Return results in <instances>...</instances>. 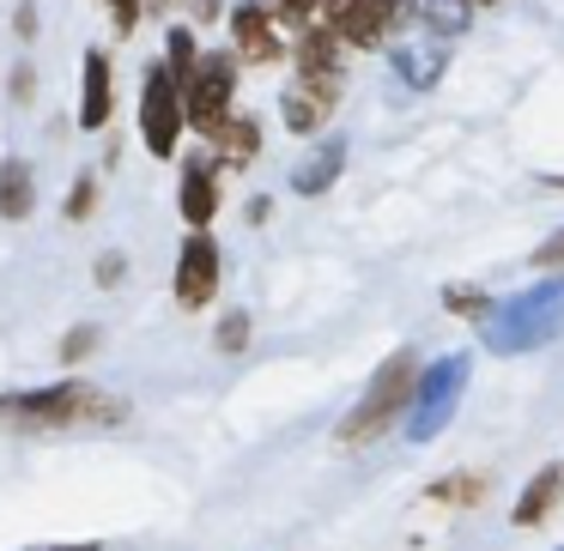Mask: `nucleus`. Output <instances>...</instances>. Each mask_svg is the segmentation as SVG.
Here are the masks:
<instances>
[{
	"label": "nucleus",
	"instance_id": "nucleus-1",
	"mask_svg": "<svg viewBox=\"0 0 564 551\" xmlns=\"http://www.w3.org/2000/svg\"><path fill=\"white\" fill-rule=\"evenodd\" d=\"M128 406L116 394H104L98 382H50V388L0 394V425L7 430H79V425H122Z\"/></svg>",
	"mask_w": 564,
	"mask_h": 551
},
{
	"label": "nucleus",
	"instance_id": "nucleus-2",
	"mask_svg": "<svg viewBox=\"0 0 564 551\" xmlns=\"http://www.w3.org/2000/svg\"><path fill=\"white\" fill-rule=\"evenodd\" d=\"M558 333H564V279H540L528 291H516L510 304L486 309V352H498V357L552 345Z\"/></svg>",
	"mask_w": 564,
	"mask_h": 551
},
{
	"label": "nucleus",
	"instance_id": "nucleus-3",
	"mask_svg": "<svg viewBox=\"0 0 564 551\" xmlns=\"http://www.w3.org/2000/svg\"><path fill=\"white\" fill-rule=\"evenodd\" d=\"M413 376H419V357L413 352H394L389 364L370 376V388H365V400L352 406V412L340 418V442H377L382 430L394 425V418L406 412V394H413Z\"/></svg>",
	"mask_w": 564,
	"mask_h": 551
},
{
	"label": "nucleus",
	"instance_id": "nucleus-4",
	"mask_svg": "<svg viewBox=\"0 0 564 551\" xmlns=\"http://www.w3.org/2000/svg\"><path fill=\"white\" fill-rule=\"evenodd\" d=\"M467 370H474L467 352H449V357H437L431 370L413 376V394H406V437L413 442H431L455 418V406H462V394H467Z\"/></svg>",
	"mask_w": 564,
	"mask_h": 551
},
{
	"label": "nucleus",
	"instance_id": "nucleus-5",
	"mask_svg": "<svg viewBox=\"0 0 564 551\" xmlns=\"http://www.w3.org/2000/svg\"><path fill=\"white\" fill-rule=\"evenodd\" d=\"M176 86H183V128H195V134L207 140L213 128L231 115V98H237V55H225V49L195 55V67H188Z\"/></svg>",
	"mask_w": 564,
	"mask_h": 551
},
{
	"label": "nucleus",
	"instance_id": "nucleus-6",
	"mask_svg": "<svg viewBox=\"0 0 564 551\" xmlns=\"http://www.w3.org/2000/svg\"><path fill=\"white\" fill-rule=\"evenodd\" d=\"M140 140H147L152 158H171L176 140H183V86L164 62H152L147 86H140Z\"/></svg>",
	"mask_w": 564,
	"mask_h": 551
},
{
	"label": "nucleus",
	"instance_id": "nucleus-7",
	"mask_svg": "<svg viewBox=\"0 0 564 551\" xmlns=\"http://www.w3.org/2000/svg\"><path fill=\"white\" fill-rule=\"evenodd\" d=\"M406 13V0H322V25L346 43V49H377Z\"/></svg>",
	"mask_w": 564,
	"mask_h": 551
},
{
	"label": "nucleus",
	"instance_id": "nucleus-8",
	"mask_svg": "<svg viewBox=\"0 0 564 551\" xmlns=\"http://www.w3.org/2000/svg\"><path fill=\"white\" fill-rule=\"evenodd\" d=\"M340 49H346V43L334 37L328 25H316V19H310V25L297 31V86H310V91H322V98L340 103V86H346Z\"/></svg>",
	"mask_w": 564,
	"mask_h": 551
},
{
	"label": "nucleus",
	"instance_id": "nucleus-9",
	"mask_svg": "<svg viewBox=\"0 0 564 551\" xmlns=\"http://www.w3.org/2000/svg\"><path fill=\"white\" fill-rule=\"evenodd\" d=\"M213 291H219V249L213 236H188L183 243V261H176V304L183 309H207Z\"/></svg>",
	"mask_w": 564,
	"mask_h": 551
},
{
	"label": "nucleus",
	"instance_id": "nucleus-10",
	"mask_svg": "<svg viewBox=\"0 0 564 551\" xmlns=\"http://www.w3.org/2000/svg\"><path fill=\"white\" fill-rule=\"evenodd\" d=\"M231 43H237V62H249V67H268V62L285 55L280 19L261 13V0H243V7L231 13Z\"/></svg>",
	"mask_w": 564,
	"mask_h": 551
},
{
	"label": "nucleus",
	"instance_id": "nucleus-11",
	"mask_svg": "<svg viewBox=\"0 0 564 551\" xmlns=\"http://www.w3.org/2000/svg\"><path fill=\"white\" fill-rule=\"evenodd\" d=\"M389 62H394V79H401L406 91H431L443 79V67H449V43L425 31L419 43H394Z\"/></svg>",
	"mask_w": 564,
	"mask_h": 551
},
{
	"label": "nucleus",
	"instance_id": "nucleus-12",
	"mask_svg": "<svg viewBox=\"0 0 564 551\" xmlns=\"http://www.w3.org/2000/svg\"><path fill=\"white\" fill-rule=\"evenodd\" d=\"M176 212H183L188 231H207L213 212H219V164L213 158H188L183 164V195H176Z\"/></svg>",
	"mask_w": 564,
	"mask_h": 551
},
{
	"label": "nucleus",
	"instance_id": "nucleus-13",
	"mask_svg": "<svg viewBox=\"0 0 564 551\" xmlns=\"http://www.w3.org/2000/svg\"><path fill=\"white\" fill-rule=\"evenodd\" d=\"M340 170H346V140H316V146L297 158V170H292V188L297 195H328L334 183H340Z\"/></svg>",
	"mask_w": 564,
	"mask_h": 551
},
{
	"label": "nucleus",
	"instance_id": "nucleus-14",
	"mask_svg": "<svg viewBox=\"0 0 564 551\" xmlns=\"http://www.w3.org/2000/svg\"><path fill=\"white\" fill-rule=\"evenodd\" d=\"M110 110H116L110 62L91 49V55H86V98H79V128H86V134H104V128H110Z\"/></svg>",
	"mask_w": 564,
	"mask_h": 551
},
{
	"label": "nucleus",
	"instance_id": "nucleus-15",
	"mask_svg": "<svg viewBox=\"0 0 564 551\" xmlns=\"http://www.w3.org/2000/svg\"><path fill=\"white\" fill-rule=\"evenodd\" d=\"M213 164H225V170H237V164H249L256 158V146H261V128L249 122V115H225L219 128H213Z\"/></svg>",
	"mask_w": 564,
	"mask_h": 551
},
{
	"label": "nucleus",
	"instance_id": "nucleus-16",
	"mask_svg": "<svg viewBox=\"0 0 564 551\" xmlns=\"http://www.w3.org/2000/svg\"><path fill=\"white\" fill-rule=\"evenodd\" d=\"M31 207H37V170H31L25 158H7L0 164V219H31Z\"/></svg>",
	"mask_w": 564,
	"mask_h": 551
},
{
	"label": "nucleus",
	"instance_id": "nucleus-17",
	"mask_svg": "<svg viewBox=\"0 0 564 551\" xmlns=\"http://www.w3.org/2000/svg\"><path fill=\"white\" fill-rule=\"evenodd\" d=\"M564 491V466H540L534 478H528V491L516 497V527H540L552 515V503H558Z\"/></svg>",
	"mask_w": 564,
	"mask_h": 551
},
{
	"label": "nucleus",
	"instance_id": "nucleus-18",
	"mask_svg": "<svg viewBox=\"0 0 564 551\" xmlns=\"http://www.w3.org/2000/svg\"><path fill=\"white\" fill-rule=\"evenodd\" d=\"M406 13L431 31V37H462L474 19V0H406Z\"/></svg>",
	"mask_w": 564,
	"mask_h": 551
},
{
	"label": "nucleus",
	"instance_id": "nucleus-19",
	"mask_svg": "<svg viewBox=\"0 0 564 551\" xmlns=\"http://www.w3.org/2000/svg\"><path fill=\"white\" fill-rule=\"evenodd\" d=\"M280 115H285L292 134H316V128L334 115V98H322V91H310V86H292L280 98Z\"/></svg>",
	"mask_w": 564,
	"mask_h": 551
},
{
	"label": "nucleus",
	"instance_id": "nucleus-20",
	"mask_svg": "<svg viewBox=\"0 0 564 551\" xmlns=\"http://www.w3.org/2000/svg\"><path fill=\"white\" fill-rule=\"evenodd\" d=\"M195 55H200V49H195V31H188V25H171V31H164V67H171L176 79L195 67Z\"/></svg>",
	"mask_w": 564,
	"mask_h": 551
},
{
	"label": "nucleus",
	"instance_id": "nucleus-21",
	"mask_svg": "<svg viewBox=\"0 0 564 551\" xmlns=\"http://www.w3.org/2000/svg\"><path fill=\"white\" fill-rule=\"evenodd\" d=\"M479 497H486V478H474V473H455L443 485H431V503H479Z\"/></svg>",
	"mask_w": 564,
	"mask_h": 551
},
{
	"label": "nucleus",
	"instance_id": "nucleus-22",
	"mask_svg": "<svg viewBox=\"0 0 564 551\" xmlns=\"http://www.w3.org/2000/svg\"><path fill=\"white\" fill-rule=\"evenodd\" d=\"M443 304H449L455 309V316H486V309H491V297L486 291H474V285H449V291H443Z\"/></svg>",
	"mask_w": 564,
	"mask_h": 551
},
{
	"label": "nucleus",
	"instance_id": "nucleus-23",
	"mask_svg": "<svg viewBox=\"0 0 564 551\" xmlns=\"http://www.w3.org/2000/svg\"><path fill=\"white\" fill-rule=\"evenodd\" d=\"M316 13H322V0H273V19H280V25H292V31H304Z\"/></svg>",
	"mask_w": 564,
	"mask_h": 551
},
{
	"label": "nucleus",
	"instance_id": "nucleus-24",
	"mask_svg": "<svg viewBox=\"0 0 564 551\" xmlns=\"http://www.w3.org/2000/svg\"><path fill=\"white\" fill-rule=\"evenodd\" d=\"M243 345H249V316L231 309V316L219 321V352H243Z\"/></svg>",
	"mask_w": 564,
	"mask_h": 551
},
{
	"label": "nucleus",
	"instance_id": "nucleus-25",
	"mask_svg": "<svg viewBox=\"0 0 564 551\" xmlns=\"http://www.w3.org/2000/svg\"><path fill=\"white\" fill-rule=\"evenodd\" d=\"M91 207H98V176H79L74 200H67V219H91Z\"/></svg>",
	"mask_w": 564,
	"mask_h": 551
},
{
	"label": "nucleus",
	"instance_id": "nucleus-26",
	"mask_svg": "<svg viewBox=\"0 0 564 551\" xmlns=\"http://www.w3.org/2000/svg\"><path fill=\"white\" fill-rule=\"evenodd\" d=\"M104 7H110V19H116V31H134L140 25V13H147V0H104Z\"/></svg>",
	"mask_w": 564,
	"mask_h": 551
},
{
	"label": "nucleus",
	"instance_id": "nucleus-27",
	"mask_svg": "<svg viewBox=\"0 0 564 551\" xmlns=\"http://www.w3.org/2000/svg\"><path fill=\"white\" fill-rule=\"evenodd\" d=\"M86 352H98V328H74V340L62 345L67 364H74V357H86Z\"/></svg>",
	"mask_w": 564,
	"mask_h": 551
},
{
	"label": "nucleus",
	"instance_id": "nucleus-28",
	"mask_svg": "<svg viewBox=\"0 0 564 551\" xmlns=\"http://www.w3.org/2000/svg\"><path fill=\"white\" fill-rule=\"evenodd\" d=\"M128 273V261L122 255H98V285H116Z\"/></svg>",
	"mask_w": 564,
	"mask_h": 551
},
{
	"label": "nucleus",
	"instance_id": "nucleus-29",
	"mask_svg": "<svg viewBox=\"0 0 564 551\" xmlns=\"http://www.w3.org/2000/svg\"><path fill=\"white\" fill-rule=\"evenodd\" d=\"M534 261H540V267H564V231L552 236V243H540V255H534Z\"/></svg>",
	"mask_w": 564,
	"mask_h": 551
},
{
	"label": "nucleus",
	"instance_id": "nucleus-30",
	"mask_svg": "<svg viewBox=\"0 0 564 551\" xmlns=\"http://www.w3.org/2000/svg\"><path fill=\"white\" fill-rule=\"evenodd\" d=\"M43 551H98V546H43Z\"/></svg>",
	"mask_w": 564,
	"mask_h": 551
},
{
	"label": "nucleus",
	"instance_id": "nucleus-31",
	"mask_svg": "<svg viewBox=\"0 0 564 551\" xmlns=\"http://www.w3.org/2000/svg\"><path fill=\"white\" fill-rule=\"evenodd\" d=\"M479 7H491V0H479Z\"/></svg>",
	"mask_w": 564,
	"mask_h": 551
},
{
	"label": "nucleus",
	"instance_id": "nucleus-32",
	"mask_svg": "<svg viewBox=\"0 0 564 551\" xmlns=\"http://www.w3.org/2000/svg\"><path fill=\"white\" fill-rule=\"evenodd\" d=\"M552 188H564V183H552Z\"/></svg>",
	"mask_w": 564,
	"mask_h": 551
},
{
	"label": "nucleus",
	"instance_id": "nucleus-33",
	"mask_svg": "<svg viewBox=\"0 0 564 551\" xmlns=\"http://www.w3.org/2000/svg\"><path fill=\"white\" fill-rule=\"evenodd\" d=\"M558 551H564V546H558Z\"/></svg>",
	"mask_w": 564,
	"mask_h": 551
}]
</instances>
